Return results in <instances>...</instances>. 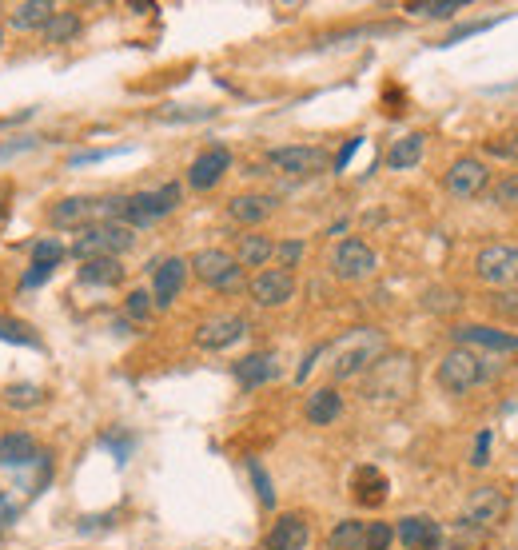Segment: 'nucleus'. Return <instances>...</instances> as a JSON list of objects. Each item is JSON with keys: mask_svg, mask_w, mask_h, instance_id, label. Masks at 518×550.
<instances>
[{"mask_svg": "<svg viewBox=\"0 0 518 550\" xmlns=\"http://www.w3.org/2000/svg\"><path fill=\"white\" fill-rule=\"evenodd\" d=\"M375 272H379V256H375V248H371L367 240L347 236V240H339V244L331 248V275H335V279H343V283H363V279H371Z\"/></svg>", "mask_w": 518, "mask_h": 550, "instance_id": "9", "label": "nucleus"}, {"mask_svg": "<svg viewBox=\"0 0 518 550\" xmlns=\"http://www.w3.org/2000/svg\"><path fill=\"white\" fill-rule=\"evenodd\" d=\"M423 303H427L431 311H443V315H447V311H455V307H459L463 299H459L455 291H447V287H439V291H427V299H423Z\"/></svg>", "mask_w": 518, "mask_h": 550, "instance_id": "41", "label": "nucleus"}, {"mask_svg": "<svg viewBox=\"0 0 518 550\" xmlns=\"http://www.w3.org/2000/svg\"><path fill=\"white\" fill-rule=\"evenodd\" d=\"M180 196H184V188L172 180V184H160V188H148V192H132V196H124V216H120V224H128L132 232L136 228H152V224H160L164 216H172L176 208H180Z\"/></svg>", "mask_w": 518, "mask_h": 550, "instance_id": "4", "label": "nucleus"}, {"mask_svg": "<svg viewBox=\"0 0 518 550\" xmlns=\"http://www.w3.org/2000/svg\"><path fill=\"white\" fill-rule=\"evenodd\" d=\"M423 148H427V136H423V132H407V136H399V140L387 148V168H391V172H407V168H415V164L423 160Z\"/></svg>", "mask_w": 518, "mask_h": 550, "instance_id": "25", "label": "nucleus"}, {"mask_svg": "<svg viewBox=\"0 0 518 550\" xmlns=\"http://www.w3.org/2000/svg\"><path fill=\"white\" fill-rule=\"evenodd\" d=\"M132 244H136V232L128 224H92L76 232L72 256L76 260H120Z\"/></svg>", "mask_w": 518, "mask_h": 550, "instance_id": "5", "label": "nucleus"}, {"mask_svg": "<svg viewBox=\"0 0 518 550\" xmlns=\"http://www.w3.org/2000/svg\"><path fill=\"white\" fill-rule=\"evenodd\" d=\"M443 184H447V192H451L455 200H475V196L487 192L491 168H487V160H479V156H459V160L447 168Z\"/></svg>", "mask_w": 518, "mask_h": 550, "instance_id": "12", "label": "nucleus"}, {"mask_svg": "<svg viewBox=\"0 0 518 550\" xmlns=\"http://www.w3.org/2000/svg\"><path fill=\"white\" fill-rule=\"evenodd\" d=\"M303 415H307V423L311 427H331L339 415H343V395L327 383V387H315L311 395H307V403H303Z\"/></svg>", "mask_w": 518, "mask_h": 550, "instance_id": "22", "label": "nucleus"}, {"mask_svg": "<svg viewBox=\"0 0 518 550\" xmlns=\"http://www.w3.org/2000/svg\"><path fill=\"white\" fill-rule=\"evenodd\" d=\"M0 339L20 343V347H40V339L32 335V327L20 323V319H8V315H0Z\"/></svg>", "mask_w": 518, "mask_h": 550, "instance_id": "34", "label": "nucleus"}, {"mask_svg": "<svg viewBox=\"0 0 518 550\" xmlns=\"http://www.w3.org/2000/svg\"><path fill=\"white\" fill-rule=\"evenodd\" d=\"M40 32H44V40H48V44H68V40L80 32V16H76V12H60V8H56V16H52Z\"/></svg>", "mask_w": 518, "mask_h": 550, "instance_id": "32", "label": "nucleus"}, {"mask_svg": "<svg viewBox=\"0 0 518 550\" xmlns=\"http://www.w3.org/2000/svg\"><path fill=\"white\" fill-rule=\"evenodd\" d=\"M359 148H363V136H351V140H347V144H343V152H339V156H335V172H343V168H347V164H351V156H355V152H359Z\"/></svg>", "mask_w": 518, "mask_h": 550, "instance_id": "45", "label": "nucleus"}, {"mask_svg": "<svg viewBox=\"0 0 518 550\" xmlns=\"http://www.w3.org/2000/svg\"><path fill=\"white\" fill-rule=\"evenodd\" d=\"M40 459V447L28 431H4L0 435V467H28Z\"/></svg>", "mask_w": 518, "mask_h": 550, "instance_id": "23", "label": "nucleus"}, {"mask_svg": "<svg viewBox=\"0 0 518 550\" xmlns=\"http://www.w3.org/2000/svg\"><path fill=\"white\" fill-rule=\"evenodd\" d=\"M228 172H232V152H228L224 144H212V148H204V152L188 164V188L212 192Z\"/></svg>", "mask_w": 518, "mask_h": 550, "instance_id": "15", "label": "nucleus"}, {"mask_svg": "<svg viewBox=\"0 0 518 550\" xmlns=\"http://www.w3.org/2000/svg\"><path fill=\"white\" fill-rule=\"evenodd\" d=\"M248 295L256 307H283L295 299V272L283 268H263L248 279Z\"/></svg>", "mask_w": 518, "mask_h": 550, "instance_id": "13", "label": "nucleus"}, {"mask_svg": "<svg viewBox=\"0 0 518 550\" xmlns=\"http://www.w3.org/2000/svg\"><path fill=\"white\" fill-rule=\"evenodd\" d=\"M248 475H252V483H256V495L263 507H275V487H271V479H267V471H263V463H248Z\"/></svg>", "mask_w": 518, "mask_h": 550, "instance_id": "38", "label": "nucleus"}, {"mask_svg": "<svg viewBox=\"0 0 518 550\" xmlns=\"http://www.w3.org/2000/svg\"><path fill=\"white\" fill-rule=\"evenodd\" d=\"M0 40H4V32H0Z\"/></svg>", "mask_w": 518, "mask_h": 550, "instance_id": "48", "label": "nucleus"}, {"mask_svg": "<svg viewBox=\"0 0 518 550\" xmlns=\"http://www.w3.org/2000/svg\"><path fill=\"white\" fill-rule=\"evenodd\" d=\"M160 120H208L212 116V108H196V112H176V108H164V112H156Z\"/></svg>", "mask_w": 518, "mask_h": 550, "instance_id": "44", "label": "nucleus"}, {"mask_svg": "<svg viewBox=\"0 0 518 550\" xmlns=\"http://www.w3.org/2000/svg\"><path fill=\"white\" fill-rule=\"evenodd\" d=\"M303 240H279L275 244V264L283 268V272H291V268H299V260H303Z\"/></svg>", "mask_w": 518, "mask_h": 550, "instance_id": "37", "label": "nucleus"}, {"mask_svg": "<svg viewBox=\"0 0 518 550\" xmlns=\"http://www.w3.org/2000/svg\"><path fill=\"white\" fill-rule=\"evenodd\" d=\"M491 204L495 208H518V172L503 176V184L491 192Z\"/></svg>", "mask_w": 518, "mask_h": 550, "instance_id": "39", "label": "nucleus"}, {"mask_svg": "<svg viewBox=\"0 0 518 550\" xmlns=\"http://www.w3.org/2000/svg\"><path fill=\"white\" fill-rule=\"evenodd\" d=\"M56 272V268H44V264H32V272L24 275V287H36V283H44L48 275Z\"/></svg>", "mask_w": 518, "mask_h": 550, "instance_id": "46", "label": "nucleus"}, {"mask_svg": "<svg viewBox=\"0 0 518 550\" xmlns=\"http://www.w3.org/2000/svg\"><path fill=\"white\" fill-rule=\"evenodd\" d=\"M124 264L120 260H84L80 264V283H92V287H116L124 283Z\"/></svg>", "mask_w": 518, "mask_h": 550, "instance_id": "26", "label": "nucleus"}, {"mask_svg": "<svg viewBox=\"0 0 518 550\" xmlns=\"http://www.w3.org/2000/svg\"><path fill=\"white\" fill-rule=\"evenodd\" d=\"M359 395L371 407H399L415 395V359L407 351H387L363 379H359Z\"/></svg>", "mask_w": 518, "mask_h": 550, "instance_id": "2", "label": "nucleus"}, {"mask_svg": "<svg viewBox=\"0 0 518 550\" xmlns=\"http://www.w3.org/2000/svg\"><path fill=\"white\" fill-rule=\"evenodd\" d=\"M307 543H311V523L299 511H283L263 535V550H307Z\"/></svg>", "mask_w": 518, "mask_h": 550, "instance_id": "16", "label": "nucleus"}, {"mask_svg": "<svg viewBox=\"0 0 518 550\" xmlns=\"http://www.w3.org/2000/svg\"><path fill=\"white\" fill-rule=\"evenodd\" d=\"M363 547H367V523L363 519H343L327 535V550H363Z\"/></svg>", "mask_w": 518, "mask_h": 550, "instance_id": "27", "label": "nucleus"}, {"mask_svg": "<svg viewBox=\"0 0 518 550\" xmlns=\"http://www.w3.org/2000/svg\"><path fill=\"white\" fill-rule=\"evenodd\" d=\"M4 403L16 407V411H32V407L44 403V387H36V383H12L4 391Z\"/></svg>", "mask_w": 518, "mask_h": 550, "instance_id": "33", "label": "nucleus"}, {"mask_svg": "<svg viewBox=\"0 0 518 550\" xmlns=\"http://www.w3.org/2000/svg\"><path fill=\"white\" fill-rule=\"evenodd\" d=\"M188 272L192 268L180 256H168V260L156 264V272H152V303H156V311H164V307H172L180 299V291L188 283Z\"/></svg>", "mask_w": 518, "mask_h": 550, "instance_id": "17", "label": "nucleus"}, {"mask_svg": "<svg viewBox=\"0 0 518 550\" xmlns=\"http://www.w3.org/2000/svg\"><path fill=\"white\" fill-rule=\"evenodd\" d=\"M507 515H511V491L507 487H499V483H483V487H475L471 495H467V507H463V519L467 523H475L479 531H499L503 523H507Z\"/></svg>", "mask_w": 518, "mask_h": 550, "instance_id": "7", "label": "nucleus"}, {"mask_svg": "<svg viewBox=\"0 0 518 550\" xmlns=\"http://www.w3.org/2000/svg\"><path fill=\"white\" fill-rule=\"evenodd\" d=\"M507 363H499L495 355H483V351H471V347H451L443 359H439V387L447 395H471L475 387H487L491 379L503 375Z\"/></svg>", "mask_w": 518, "mask_h": 550, "instance_id": "3", "label": "nucleus"}, {"mask_svg": "<svg viewBox=\"0 0 518 550\" xmlns=\"http://www.w3.org/2000/svg\"><path fill=\"white\" fill-rule=\"evenodd\" d=\"M275 260V240L271 236H263V232H244L240 240H236V264L240 268H267Z\"/></svg>", "mask_w": 518, "mask_h": 550, "instance_id": "24", "label": "nucleus"}, {"mask_svg": "<svg viewBox=\"0 0 518 550\" xmlns=\"http://www.w3.org/2000/svg\"><path fill=\"white\" fill-rule=\"evenodd\" d=\"M475 275H479L491 291L518 287V248L515 244H487V248H479Z\"/></svg>", "mask_w": 518, "mask_h": 550, "instance_id": "10", "label": "nucleus"}, {"mask_svg": "<svg viewBox=\"0 0 518 550\" xmlns=\"http://www.w3.org/2000/svg\"><path fill=\"white\" fill-rule=\"evenodd\" d=\"M56 16V4L48 0H24L12 8V28H44Z\"/></svg>", "mask_w": 518, "mask_h": 550, "instance_id": "28", "label": "nucleus"}, {"mask_svg": "<svg viewBox=\"0 0 518 550\" xmlns=\"http://www.w3.org/2000/svg\"><path fill=\"white\" fill-rule=\"evenodd\" d=\"M387 351H391L387 331H379V327H355V331H347L339 343L327 347L331 387H335V383H347V379H363Z\"/></svg>", "mask_w": 518, "mask_h": 550, "instance_id": "1", "label": "nucleus"}, {"mask_svg": "<svg viewBox=\"0 0 518 550\" xmlns=\"http://www.w3.org/2000/svg\"><path fill=\"white\" fill-rule=\"evenodd\" d=\"M491 24H495V20H479V24H463V28H455V32H451V36L443 40V48H447V44H459L463 36H475V32H487Z\"/></svg>", "mask_w": 518, "mask_h": 550, "instance_id": "43", "label": "nucleus"}, {"mask_svg": "<svg viewBox=\"0 0 518 550\" xmlns=\"http://www.w3.org/2000/svg\"><path fill=\"white\" fill-rule=\"evenodd\" d=\"M483 303H487V311L499 319V327H518V287L491 291Z\"/></svg>", "mask_w": 518, "mask_h": 550, "instance_id": "29", "label": "nucleus"}, {"mask_svg": "<svg viewBox=\"0 0 518 550\" xmlns=\"http://www.w3.org/2000/svg\"><path fill=\"white\" fill-rule=\"evenodd\" d=\"M391 543H395L391 523H367V547L363 550H391Z\"/></svg>", "mask_w": 518, "mask_h": 550, "instance_id": "40", "label": "nucleus"}, {"mask_svg": "<svg viewBox=\"0 0 518 550\" xmlns=\"http://www.w3.org/2000/svg\"><path fill=\"white\" fill-rule=\"evenodd\" d=\"M275 208H279V200L267 196V192H244V196H232V200H228V216H232L236 224H244V228H256L263 220H271Z\"/></svg>", "mask_w": 518, "mask_h": 550, "instance_id": "20", "label": "nucleus"}, {"mask_svg": "<svg viewBox=\"0 0 518 550\" xmlns=\"http://www.w3.org/2000/svg\"><path fill=\"white\" fill-rule=\"evenodd\" d=\"M451 339H455V347H471V351H483V355L518 351V331H503L495 323H459V327H451Z\"/></svg>", "mask_w": 518, "mask_h": 550, "instance_id": "11", "label": "nucleus"}, {"mask_svg": "<svg viewBox=\"0 0 518 550\" xmlns=\"http://www.w3.org/2000/svg\"><path fill=\"white\" fill-rule=\"evenodd\" d=\"M491 463V431H479L475 435V451H471V467H487Z\"/></svg>", "mask_w": 518, "mask_h": 550, "instance_id": "42", "label": "nucleus"}, {"mask_svg": "<svg viewBox=\"0 0 518 550\" xmlns=\"http://www.w3.org/2000/svg\"><path fill=\"white\" fill-rule=\"evenodd\" d=\"M4 216H8V204H4V196H0V220H4Z\"/></svg>", "mask_w": 518, "mask_h": 550, "instance_id": "47", "label": "nucleus"}, {"mask_svg": "<svg viewBox=\"0 0 518 550\" xmlns=\"http://www.w3.org/2000/svg\"><path fill=\"white\" fill-rule=\"evenodd\" d=\"M232 375H236V383H240L244 391H256L263 383L279 379V355H275V351H252V355L236 359Z\"/></svg>", "mask_w": 518, "mask_h": 550, "instance_id": "19", "label": "nucleus"}, {"mask_svg": "<svg viewBox=\"0 0 518 550\" xmlns=\"http://www.w3.org/2000/svg\"><path fill=\"white\" fill-rule=\"evenodd\" d=\"M395 539L407 550H439L447 535L431 515H407V519L395 523Z\"/></svg>", "mask_w": 518, "mask_h": 550, "instance_id": "18", "label": "nucleus"}, {"mask_svg": "<svg viewBox=\"0 0 518 550\" xmlns=\"http://www.w3.org/2000/svg\"><path fill=\"white\" fill-rule=\"evenodd\" d=\"M387 491H391V483H387V475L379 471V467H359L355 475H351V499L359 503V507H383L387 503Z\"/></svg>", "mask_w": 518, "mask_h": 550, "instance_id": "21", "label": "nucleus"}, {"mask_svg": "<svg viewBox=\"0 0 518 550\" xmlns=\"http://www.w3.org/2000/svg\"><path fill=\"white\" fill-rule=\"evenodd\" d=\"M443 550H487V531H479L475 523L459 519L451 527V535L443 539Z\"/></svg>", "mask_w": 518, "mask_h": 550, "instance_id": "30", "label": "nucleus"}, {"mask_svg": "<svg viewBox=\"0 0 518 550\" xmlns=\"http://www.w3.org/2000/svg\"><path fill=\"white\" fill-rule=\"evenodd\" d=\"M467 4L463 0H411L403 12L411 16H423V20H451L455 12H463Z\"/></svg>", "mask_w": 518, "mask_h": 550, "instance_id": "31", "label": "nucleus"}, {"mask_svg": "<svg viewBox=\"0 0 518 550\" xmlns=\"http://www.w3.org/2000/svg\"><path fill=\"white\" fill-rule=\"evenodd\" d=\"M124 311L132 315V319H152V311H156V303H152V291H144V287H132L128 295H124Z\"/></svg>", "mask_w": 518, "mask_h": 550, "instance_id": "35", "label": "nucleus"}, {"mask_svg": "<svg viewBox=\"0 0 518 550\" xmlns=\"http://www.w3.org/2000/svg\"><path fill=\"white\" fill-rule=\"evenodd\" d=\"M192 275L204 283V287H216V291H240L244 287V268L236 264L232 252L224 248H200L192 260H188Z\"/></svg>", "mask_w": 518, "mask_h": 550, "instance_id": "8", "label": "nucleus"}, {"mask_svg": "<svg viewBox=\"0 0 518 550\" xmlns=\"http://www.w3.org/2000/svg\"><path fill=\"white\" fill-rule=\"evenodd\" d=\"M60 260H64V244H60V240H52V236H48V240H36V244H32V264L56 268Z\"/></svg>", "mask_w": 518, "mask_h": 550, "instance_id": "36", "label": "nucleus"}, {"mask_svg": "<svg viewBox=\"0 0 518 550\" xmlns=\"http://www.w3.org/2000/svg\"><path fill=\"white\" fill-rule=\"evenodd\" d=\"M267 164L275 168V176L315 180V176H323L331 168V156L319 144H283V148H267Z\"/></svg>", "mask_w": 518, "mask_h": 550, "instance_id": "6", "label": "nucleus"}, {"mask_svg": "<svg viewBox=\"0 0 518 550\" xmlns=\"http://www.w3.org/2000/svg\"><path fill=\"white\" fill-rule=\"evenodd\" d=\"M248 335V319L244 315H212L196 327V347L200 351H228Z\"/></svg>", "mask_w": 518, "mask_h": 550, "instance_id": "14", "label": "nucleus"}]
</instances>
